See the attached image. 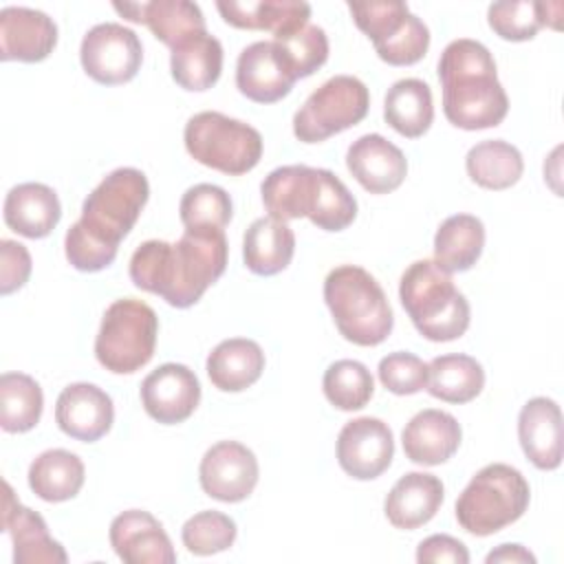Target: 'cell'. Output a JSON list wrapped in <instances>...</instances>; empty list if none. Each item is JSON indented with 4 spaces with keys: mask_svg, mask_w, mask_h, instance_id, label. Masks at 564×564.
Wrapping results in <instances>:
<instances>
[{
    "mask_svg": "<svg viewBox=\"0 0 564 564\" xmlns=\"http://www.w3.org/2000/svg\"><path fill=\"white\" fill-rule=\"evenodd\" d=\"M227 253L225 229H185L176 242L145 240L137 247L130 280L170 306L187 308L225 273Z\"/></svg>",
    "mask_w": 564,
    "mask_h": 564,
    "instance_id": "cell-1",
    "label": "cell"
},
{
    "mask_svg": "<svg viewBox=\"0 0 564 564\" xmlns=\"http://www.w3.org/2000/svg\"><path fill=\"white\" fill-rule=\"evenodd\" d=\"M150 196L148 178L137 167L110 172L84 200L82 218L64 238L68 262L77 271L95 273L115 262L119 242L134 227Z\"/></svg>",
    "mask_w": 564,
    "mask_h": 564,
    "instance_id": "cell-2",
    "label": "cell"
},
{
    "mask_svg": "<svg viewBox=\"0 0 564 564\" xmlns=\"http://www.w3.org/2000/svg\"><path fill=\"white\" fill-rule=\"evenodd\" d=\"M438 79L443 112L456 128L485 130L507 117L509 99L485 44L469 37L449 42L438 59Z\"/></svg>",
    "mask_w": 564,
    "mask_h": 564,
    "instance_id": "cell-3",
    "label": "cell"
},
{
    "mask_svg": "<svg viewBox=\"0 0 564 564\" xmlns=\"http://www.w3.org/2000/svg\"><path fill=\"white\" fill-rule=\"evenodd\" d=\"M399 297L416 330L430 341H452L469 326V302L434 260H416L401 275Z\"/></svg>",
    "mask_w": 564,
    "mask_h": 564,
    "instance_id": "cell-4",
    "label": "cell"
},
{
    "mask_svg": "<svg viewBox=\"0 0 564 564\" xmlns=\"http://www.w3.org/2000/svg\"><path fill=\"white\" fill-rule=\"evenodd\" d=\"M324 300L341 337L357 346H377L392 330L390 302L379 282L361 267H335L324 280Z\"/></svg>",
    "mask_w": 564,
    "mask_h": 564,
    "instance_id": "cell-5",
    "label": "cell"
},
{
    "mask_svg": "<svg viewBox=\"0 0 564 564\" xmlns=\"http://www.w3.org/2000/svg\"><path fill=\"white\" fill-rule=\"evenodd\" d=\"M524 476L505 463L482 467L456 500V520L471 535H491L513 524L529 507Z\"/></svg>",
    "mask_w": 564,
    "mask_h": 564,
    "instance_id": "cell-6",
    "label": "cell"
},
{
    "mask_svg": "<svg viewBox=\"0 0 564 564\" xmlns=\"http://www.w3.org/2000/svg\"><path fill=\"white\" fill-rule=\"evenodd\" d=\"M159 317L152 306L134 297L117 300L101 317L95 357L115 375L137 372L152 359Z\"/></svg>",
    "mask_w": 564,
    "mask_h": 564,
    "instance_id": "cell-7",
    "label": "cell"
},
{
    "mask_svg": "<svg viewBox=\"0 0 564 564\" xmlns=\"http://www.w3.org/2000/svg\"><path fill=\"white\" fill-rule=\"evenodd\" d=\"M183 141L194 161L231 176L247 174L262 156L260 132L216 110L194 115L185 123Z\"/></svg>",
    "mask_w": 564,
    "mask_h": 564,
    "instance_id": "cell-8",
    "label": "cell"
},
{
    "mask_svg": "<svg viewBox=\"0 0 564 564\" xmlns=\"http://www.w3.org/2000/svg\"><path fill=\"white\" fill-rule=\"evenodd\" d=\"M355 24L372 40L377 55L390 66L423 59L430 46L425 22L405 2H348Z\"/></svg>",
    "mask_w": 564,
    "mask_h": 564,
    "instance_id": "cell-9",
    "label": "cell"
},
{
    "mask_svg": "<svg viewBox=\"0 0 564 564\" xmlns=\"http://www.w3.org/2000/svg\"><path fill=\"white\" fill-rule=\"evenodd\" d=\"M370 108L366 84L352 75L324 82L293 117V134L302 143H319L357 126Z\"/></svg>",
    "mask_w": 564,
    "mask_h": 564,
    "instance_id": "cell-10",
    "label": "cell"
},
{
    "mask_svg": "<svg viewBox=\"0 0 564 564\" xmlns=\"http://www.w3.org/2000/svg\"><path fill=\"white\" fill-rule=\"evenodd\" d=\"M79 59L86 75L97 84L117 86L139 73L143 46L132 29L119 22H101L84 35Z\"/></svg>",
    "mask_w": 564,
    "mask_h": 564,
    "instance_id": "cell-11",
    "label": "cell"
},
{
    "mask_svg": "<svg viewBox=\"0 0 564 564\" xmlns=\"http://www.w3.org/2000/svg\"><path fill=\"white\" fill-rule=\"evenodd\" d=\"M394 456V438L388 423L375 416L348 421L337 436V463L357 478L372 480L381 476Z\"/></svg>",
    "mask_w": 564,
    "mask_h": 564,
    "instance_id": "cell-12",
    "label": "cell"
},
{
    "mask_svg": "<svg viewBox=\"0 0 564 564\" xmlns=\"http://www.w3.org/2000/svg\"><path fill=\"white\" fill-rule=\"evenodd\" d=\"M198 480L209 498L240 502L258 485V458L238 441H220L205 452Z\"/></svg>",
    "mask_w": 564,
    "mask_h": 564,
    "instance_id": "cell-13",
    "label": "cell"
},
{
    "mask_svg": "<svg viewBox=\"0 0 564 564\" xmlns=\"http://www.w3.org/2000/svg\"><path fill=\"white\" fill-rule=\"evenodd\" d=\"M297 82L275 40L253 42L240 51L236 64L238 90L258 104H273L286 97Z\"/></svg>",
    "mask_w": 564,
    "mask_h": 564,
    "instance_id": "cell-14",
    "label": "cell"
},
{
    "mask_svg": "<svg viewBox=\"0 0 564 564\" xmlns=\"http://www.w3.org/2000/svg\"><path fill=\"white\" fill-rule=\"evenodd\" d=\"M200 401V383L183 364H163L141 383L143 410L163 425L183 423Z\"/></svg>",
    "mask_w": 564,
    "mask_h": 564,
    "instance_id": "cell-15",
    "label": "cell"
},
{
    "mask_svg": "<svg viewBox=\"0 0 564 564\" xmlns=\"http://www.w3.org/2000/svg\"><path fill=\"white\" fill-rule=\"evenodd\" d=\"M112 399L95 383H70L57 397L55 421L75 441H99L112 427Z\"/></svg>",
    "mask_w": 564,
    "mask_h": 564,
    "instance_id": "cell-16",
    "label": "cell"
},
{
    "mask_svg": "<svg viewBox=\"0 0 564 564\" xmlns=\"http://www.w3.org/2000/svg\"><path fill=\"white\" fill-rule=\"evenodd\" d=\"M2 529L11 535L15 564H64L68 560L64 546L48 535L44 518L20 505L9 482H4Z\"/></svg>",
    "mask_w": 564,
    "mask_h": 564,
    "instance_id": "cell-17",
    "label": "cell"
},
{
    "mask_svg": "<svg viewBox=\"0 0 564 564\" xmlns=\"http://www.w3.org/2000/svg\"><path fill=\"white\" fill-rule=\"evenodd\" d=\"M110 546L128 564H174L176 553L161 522L141 509L119 513L110 522Z\"/></svg>",
    "mask_w": 564,
    "mask_h": 564,
    "instance_id": "cell-18",
    "label": "cell"
},
{
    "mask_svg": "<svg viewBox=\"0 0 564 564\" xmlns=\"http://www.w3.org/2000/svg\"><path fill=\"white\" fill-rule=\"evenodd\" d=\"M346 167L370 194L394 192L408 174L403 152L381 134H364L350 143Z\"/></svg>",
    "mask_w": 564,
    "mask_h": 564,
    "instance_id": "cell-19",
    "label": "cell"
},
{
    "mask_svg": "<svg viewBox=\"0 0 564 564\" xmlns=\"http://www.w3.org/2000/svg\"><path fill=\"white\" fill-rule=\"evenodd\" d=\"M57 44L55 22L37 9L4 7L0 11V57L4 62H42Z\"/></svg>",
    "mask_w": 564,
    "mask_h": 564,
    "instance_id": "cell-20",
    "label": "cell"
},
{
    "mask_svg": "<svg viewBox=\"0 0 564 564\" xmlns=\"http://www.w3.org/2000/svg\"><path fill=\"white\" fill-rule=\"evenodd\" d=\"M126 20L145 24L156 40L176 48L185 40L205 33V18L196 2L189 0H152V2H115Z\"/></svg>",
    "mask_w": 564,
    "mask_h": 564,
    "instance_id": "cell-21",
    "label": "cell"
},
{
    "mask_svg": "<svg viewBox=\"0 0 564 564\" xmlns=\"http://www.w3.org/2000/svg\"><path fill=\"white\" fill-rule=\"evenodd\" d=\"M518 438L524 456L538 469H557L562 463V412L553 399H529L518 416Z\"/></svg>",
    "mask_w": 564,
    "mask_h": 564,
    "instance_id": "cell-22",
    "label": "cell"
},
{
    "mask_svg": "<svg viewBox=\"0 0 564 564\" xmlns=\"http://www.w3.org/2000/svg\"><path fill=\"white\" fill-rule=\"evenodd\" d=\"M458 421L443 410H421L403 427L401 443L405 456L416 465H441L449 460L460 445Z\"/></svg>",
    "mask_w": 564,
    "mask_h": 564,
    "instance_id": "cell-23",
    "label": "cell"
},
{
    "mask_svg": "<svg viewBox=\"0 0 564 564\" xmlns=\"http://www.w3.org/2000/svg\"><path fill=\"white\" fill-rule=\"evenodd\" d=\"M443 482L434 474L410 471L401 476L386 496V518L397 529H419L430 522L443 505Z\"/></svg>",
    "mask_w": 564,
    "mask_h": 564,
    "instance_id": "cell-24",
    "label": "cell"
},
{
    "mask_svg": "<svg viewBox=\"0 0 564 564\" xmlns=\"http://www.w3.org/2000/svg\"><path fill=\"white\" fill-rule=\"evenodd\" d=\"M223 20L236 29L271 31L273 40L308 24L311 4L300 0H218Z\"/></svg>",
    "mask_w": 564,
    "mask_h": 564,
    "instance_id": "cell-25",
    "label": "cell"
},
{
    "mask_svg": "<svg viewBox=\"0 0 564 564\" xmlns=\"http://www.w3.org/2000/svg\"><path fill=\"white\" fill-rule=\"evenodd\" d=\"M317 167L282 165L269 172L260 185L264 209L271 218L286 223L308 216L315 198Z\"/></svg>",
    "mask_w": 564,
    "mask_h": 564,
    "instance_id": "cell-26",
    "label": "cell"
},
{
    "mask_svg": "<svg viewBox=\"0 0 564 564\" xmlns=\"http://www.w3.org/2000/svg\"><path fill=\"white\" fill-rule=\"evenodd\" d=\"M62 218L57 194L44 183H20L4 198V223L24 238L48 236Z\"/></svg>",
    "mask_w": 564,
    "mask_h": 564,
    "instance_id": "cell-27",
    "label": "cell"
},
{
    "mask_svg": "<svg viewBox=\"0 0 564 564\" xmlns=\"http://www.w3.org/2000/svg\"><path fill=\"white\" fill-rule=\"evenodd\" d=\"M264 370L262 348L247 337L220 341L207 357L209 381L223 392H240L253 386Z\"/></svg>",
    "mask_w": 564,
    "mask_h": 564,
    "instance_id": "cell-28",
    "label": "cell"
},
{
    "mask_svg": "<svg viewBox=\"0 0 564 564\" xmlns=\"http://www.w3.org/2000/svg\"><path fill=\"white\" fill-rule=\"evenodd\" d=\"M295 253V234L286 223L262 216L249 225L242 240V258L251 273L275 275Z\"/></svg>",
    "mask_w": 564,
    "mask_h": 564,
    "instance_id": "cell-29",
    "label": "cell"
},
{
    "mask_svg": "<svg viewBox=\"0 0 564 564\" xmlns=\"http://www.w3.org/2000/svg\"><path fill=\"white\" fill-rule=\"evenodd\" d=\"M485 247V225L471 214H454L441 223L434 236V262L445 273L471 269Z\"/></svg>",
    "mask_w": 564,
    "mask_h": 564,
    "instance_id": "cell-30",
    "label": "cell"
},
{
    "mask_svg": "<svg viewBox=\"0 0 564 564\" xmlns=\"http://www.w3.org/2000/svg\"><path fill=\"white\" fill-rule=\"evenodd\" d=\"M170 70L174 82L185 90H207L212 88L223 70V46L207 31L194 35L172 48Z\"/></svg>",
    "mask_w": 564,
    "mask_h": 564,
    "instance_id": "cell-31",
    "label": "cell"
},
{
    "mask_svg": "<svg viewBox=\"0 0 564 564\" xmlns=\"http://www.w3.org/2000/svg\"><path fill=\"white\" fill-rule=\"evenodd\" d=\"M383 119L408 139L425 134L434 119L430 86L416 77L394 82L383 99Z\"/></svg>",
    "mask_w": 564,
    "mask_h": 564,
    "instance_id": "cell-32",
    "label": "cell"
},
{
    "mask_svg": "<svg viewBox=\"0 0 564 564\" xmlns=\"http://www.w3.org/2000/svg\"><path fill=\"white\" fill-rule=\"evenodd\" d=\"M84 463L68 449H46L29 467L31 491L46 502H64L79 494Z\"/></svg>",
    "mask_w": 564,
    "mask_h": 564,
    "instance_id": "cell-33",
    "label": "cell"
},
{
    "mask_svg": "<svg viewBox=\"0 0 564 564\" xmlns=\"http://www.w3.org/2000/svg\"><path fill=\"white\" fill-rule=\"evenodd\" d=\"M562 4L560 2H529V0H502L487 9L489 26L496 35L509 42H524L535 37L542 26L560 29Z\"/></svg>",
    "mask_w": 564,
    "mask_h": 564,
    "instance_id": "cell-34",
    "label": "cell"
},
{
    "mask_svg": "<svg viewBox=\"0 0 564 564\" xmlns=\"http://www.w3.org/2000/svg\"><path fill=\"white\" fill-rule=\"evenodd\" d=\"M485 370L469 355H441L427 364V392L445 403H467L482 392Z\"/></svg>",
    "mask_w": 564,
    "mask_h": 564,
    "instance_id": "cell-35",
    "label": "cell"
},
{
    "mask_svg": "<svg viewBox=\"0 0 564 564\" xmlns=\"http://www.w3.org/2000/svg\"><path fill=\"white\" fill-rule=\"evenodd\" d=\"M465 167L476 185L485 189H507L520 181L524 161L516 145L502 139H489L467 152Z\"/></svg>",
    "mask_w": 564,
    "mask_h": 564,
    "instance_id": "cell-36",
    "label": "cell"
},
{
    "mask_svg": "<svg viewBox=\"0 0 564 564\" xmlns=\"http://www.w3.org/2000/svg\"><path fill=\"white\" fill-rule=\"evenodd\" d=\"M44 408L42 388L24 372L0 377V425L9 434L29 432L37 425Z\"/></svg>",
    "mask_w": 564,
    "mask_h": 564,
    "instance_id": "cell-37",
    "label": "cell"
},
{
    "mask_svg": "<svg viewBox=\"0 0 564 564\" xmlns=\"http://www.w3.org/2000/svg\"><path fill=\"white\" fill-rule=\"evenodd\" d=\"M326 399L344 412L361 410L368 405L375 392L370 370L357 359H339L330 364L322 381Z\"/></svg>",
    "mask_w": 564,
    "mask_h": 564,
    "instance_id": "cell-38",
    "label": "cell"
},
{
    "mask_svg": "<svg viewBox=\"0 0 564 564\" xmlns=\"http://www.w3.org/2000/svg\"><path fill=\"white\" fill-rule=\"evenodd\" d=\"M357 216V200L348 192V187L330 172L317 167V185L313 207L306 218L317 229L324 231H341L346 229Z\"/></svg>",
    "mask_w": 564,
    "mask_h": 564,
    "instance_id": "cell-39",
    "label": "cell"
},
{
    "mask_svg": "<svg viewBox=\"0 0 564 564\" xmlns=\"http://www.w3.org/2000/svg\"><path fill=\"white\" fill-rule=\"evenodd\" d=\"M178 214L185 229H225L231 220L234 205L223 187L198 183L183 194Z\"/></svg>",
    "mask_w": 564,
    "mask_h": 564,
    "instance_id": "cell-40",
    "label": "cell"
},
{
    "mask_svg": "<svg viewBox=\"0 0 564 564\" xmlns=\"http://www.w3.org/2000/svg\"><path fill=\"white\" fill-rule=\"evenodd\" d=\"M236 522L220 511L194 513L181 531L185 549L194 555H214L227 551L236 542Z\"/></svg>",
    "mask_w": 564,
    "mask_h": 564,
    "instance_id": "cell-41",
    "label": "cell"
},
{
    "mask_svg": "<svg viewBox=\"0 0 564 564\" xmlns=\"http://www.w3.org/2000/svg\"><path fill=\"white\" fill-rule=\"evenodd\" d=\"M275 42L297 79L313 75L328 59V37L317 24L308 22L297 31L275 37Z\"/></svg>",
    "mask_w": 564,
    "mask_h": 564,
    "instance_id": "cell-42",
    "label": "cell"
},
{
    "mask_svg": "<svg viewBox=\"0 0 564 564\" xmlns=\"http://www.w3.org/2000/svg\"><path fill=\"white\" fill-rule=\"evenodd\" d=\"M379 381L394 394H416L427 386V364L412 352H390L379 361Z\"/></svg>",
    "mask_w": 564,
    "mask_h": 564,
    "instance_id": "cell-43",
    "label": "cell"
},
{
    "mask_svg": "<svg viewBox=\"0 0 564 564\" xmlns=\"http://www.w3.org/2000/svg\"><path fill=\"white\" fill-rule=\"evenodd\" d=\"M31 275V253L15 240L0 242V293L9 295L24 286Z\"/></svg>",
    "mask_w": 564,
    "mask_h": 564,
    "instance_id": "cell-44",
    "label": "cell"
},
{
    "mask_svg": "<svg viewBox=\"0 0 564 564\" xmlns=\"http://www.w3.org/2000/svg\"><path fill=\"white\" fill-rule=\"evenodd\" d=\"M416 562L421 564H443V562H449V564H467L469 562V551L467 546L452 538V535H445V533H436V535H430L425 538L419 549H416Z\"/></svg>",
    "mask_w": 564,
    "mask_h": 564,
    "instance_id": "cell-45",
    "label": "cell"
},
{
    "mask_svg": "<svg viewBox=\"0 0 564 564\" xmlns=\"http://www.w3.org/2000/svg\"><path fill=\"white\" fill-rule=\"evenodd\" d=\"M487 564L494 562H505V564H535V555L531 551H527L522 544H500L498 549H494L487 560Z\"/></svg>",
    "mask_w": 564,
    "mask_h": 564,
    "instance_id": "cell-46",
    "label": "cell"
}]
</instances>
